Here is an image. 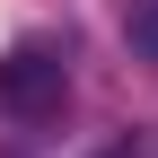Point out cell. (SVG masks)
I'll return each mask as SVG.
<instances>
[{
    "instance_id": "obj_2",
    "label": "cell",
    "mask_w": 158,
    "mask_h": 158,
    "mask_svg": "<svg viewBox=\"0 0 158 158\" xmlns=\"http://www.w3.org/2000/svg\"><path fill=\"white\" fill-rule=\"evenodd\" d=\"M123 35L141 62H158V0H123Z\"/></svg>"
},
{
    "instance_id": "obj_1",
    "label": "cell",
    "mask_w": 158,
    "mask_h": 158,
    "mask_svg": "<svg viewBox=\"0 0 158 158\" xmlns=\"http://www.w3.org/2000/svg\"><path fill=\"white\" fill-rule=\"evenodd\" d=\"M62 97H70L62 53H44V44L0 53V114H9V123H44V114H62Z\"/></svg>"
}]
</instances>
